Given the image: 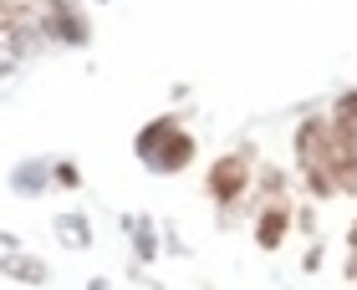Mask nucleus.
<instances>
[{
    "mask_svg": "<svg viewBox=\"0 0 357 290\" xmlns=\"http://www.w3.org/2000/svg\"><path fill=\"white\" fill-rule=\"evenodd\" d=\"M347 275L357 280V224L347 229Z\"/></svg>",
    "mask_w": 357,
    "mask_h": 290,
    "instance_id": "10",
    "label": "nucleus"
},
{
    "mask_svg": "<svg viewBox=\"0 0 357 290\" xmlns=\"http://www.w3.org/2000/svg\"><path fill=\"white\" fill-rule=\"evenodd\" d=\"M296 229V204L286 199H271V204H255V245L261 250H281L286 234Z\"/></svg>",
    "mask_w": 357,
    "mask_h": 290,
    "instance_id": "4",
    "label": "nucleus"
},
{
    "mask_svg": "<svg viewBox=\"0 0 357 290\" xmlns=\"http://www.w3.org/2000/svg\"><path fill=\"white\" fill-rule=\"evenodd\" d=\"M52 179H56V188H82V173H77V163H56Z\"/></svg>",
    "mask_w": 357,
    "mask_h": 290,
    "instance_id": "9",
    "label": "nucleus"
},
{
    "mask_svg": "<svg viewBox=\"0 0 357 290\" xmlns=\"http://www.w3.org/2000/svg\"><path fill=\"white\" fill-rule=\"evenodd\" d=\"M291 148H296V163H301V184L317 204L342 193L337 188V173H332V118H301Z\"/></svg>",
    "mask_w": 357,
    "mask_h": 290,
    "instance_id": "1",
    "label": "nucleus"
},
{
    "mask_svg": "<svg viewBox=\"0 0 357 290\" xmlns=\"http://www.w3.org/2000/svg\"><path fill=\"white\" fill-rule=\"evenodd\" d=\"M250 184H255V153L250 148H235V153L215 158L209 173H204V193H209V204H220V209H235L250 193Z\"/></svg>",
    "mask_w": 357,
    "mask_h": 290,
    "instance_id": "3",
    "label": "nucleus"
},
{
    "mask_svg": "<svg viewBox=\"0 0 357 290\" xmlns=\"http://www.w3.org/2000/svg\"><path fill=\"white\" fill-rule=\"evenodd\" d=\"M133 153H138L153 173H184V168L194 163V138L178 127V118H153V122L138 133Z\"/></svg>",
    "mask_w": 357,
    "mask_h": 290,
    "instance_id": "2",
    "label": "nucleus"
},
{
    "mask_svg": "<svg viewBox=\"0 0 357 290\" xmlns=\"http://www.w3.org/2000/svg\"><path fill=\"white\" fill-rule=\"evenodd\" d=\"M0 270H6L10 280H31V285H41V280H46V265H41V260H26V255H10V260L0 265Z\"/></svg>",
    "mask_w": 357,
    "mask_h": 290,
    "instance_id": "7",
    "label": "nucleus"
},
{
    "mask_svg": "<svg viewBox=\"0 0 357 290\" xmlns=\"http://www.w3.org/2000/svg\"><path fill=\"white\" fill-rule=\"evenodd\" d=\"M56 234L67 239V245H92V234H87V219H77V214H67V219H56Z\"/></svg>",
    "mask_w": 357,
    "mask_h": 290,
    "instance_id": "8",
    "label": "nucleus"
},
{
    "mask_svg": "<svg viewBox=\"0 0 357 290\" xmlns=\"http://www.w3.org/2000/svg\"><path fill=\"white\" fill-rule=\"evenodd\" d=\"M250 193H255V204H271V199H286V173L275 168V163H261V173H255V184H250Z\"/></svg>",
    "mask_w": 357,
    "mask_h": 290,
    "instance_id": "6",
    "label": "nucleus"
},
{
    "mask_svg": "<svg viewBox=\"0 0 357 290\" xmlns=\"http://www.w3.org/2000/svg\"><path fill=\"white\" fill-rule=\"evenodd\" d=\"M41 31L52 41H67V46H82L92 36V26H87V15L82 10H72L67 0H46V10H41Z\"/></svg>",
    "mask_w": 357,
    "mask_h": 290,
    "instance_id": "5",
    "label": "nucleus"
}]
</instances>
